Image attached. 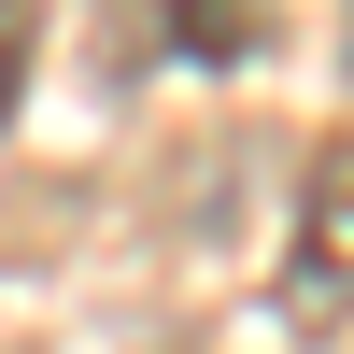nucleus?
Instances as JSON below:
<instances>
[{
  "instance_id": "nucleus-1",
  "label": "nucleus",
  "mask_w": 354,
  "mask_h": 354,
  "mask_svg": "<svg viewBox=\"0 0 354 354\" xmlns=\"http://www.w3.org/2000/svg\"><path fill=\"white\" fill-rule=\"evenodd\" d=\"M340 312H354V156L312 170L298 241H283V283H270V326H298V340H326Z\"/></svg>"
},
{
  "instance_id": "nucleus-2",
  "label": "nucleus",
  "mask_w": 354,
  "mask_h": 354,
  "mask_svg": "<svg viewBox=\"0 0 354 354\" xmlns=\"http://www.w3.org/2000/svg\"><path fill=\"white\" fill-rule=\"evenodd\" d=\"M28 43H43V0H0V128H15V100H28Z\"/></svg>"
}]
</instances>
